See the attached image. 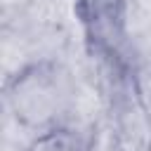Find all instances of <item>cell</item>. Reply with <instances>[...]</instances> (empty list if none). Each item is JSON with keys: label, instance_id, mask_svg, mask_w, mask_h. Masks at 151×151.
I'll return each mask as SVG.
<instances>
[{"label": "cell", "instance_id": "6da1fadb", "mask_svg": "<svg viewBox=\"0 0 151 151\" xmlns=\"http://www.w3.org/2000/svg\"><path fill=\"white\" fill-rule=\"evenodd\" d=\"M5 101L14 123L35 134L68 123L76 106V80L61 61L33 59L7 78Z\"/></svg>", "mask_w": 151, "mask_h": 151}, {"label": "cell", "instance_id": "7a4b0ae2", "mask_svg": "<svg viewBox=\"0 0 151 151\" xmlns=\"http://www.w3.org/2000/svg\"><path fill=\"white\" fill-rule=\"evenodd\" d=\"M76 17L83 26L90 52L109 71L125 68L127 61V0H76Z\"/></svg>", "mask_w": 151, "mask_h": 151}, {"label": "cell", "instance_id": "3957f363", "mask_svg": "<svg viewBox=\"0 0 151 151\" xmlns=\"http://www.w3.org/2000/svg\"><path fill=\"white\" fill-rule=\"evenodd\" d=\"M87 149H90V144H87L85 134L71 123H61V125L40 130L24 146V151H87Z\"/></svg>", "mask_w": 151, "mask_h": 151}]
</instances>
